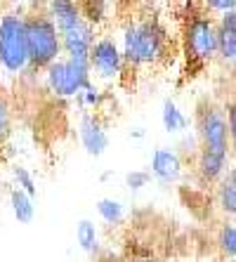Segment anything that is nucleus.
Instances as JSON below:
<instances>
[{
    "label": "nucleus",
    "mask_w": 236,
    "mask_h": 262,
    "mask_svg": "<svg viewBox=\"0 0 236 262\" xmlns=\"http://www.w3.org/2000/svg\"><path fill=\"white\" fill-rule=\"evenodd\" d=\"M170 36L165 26L158 21V17L146 14V17H137L123 29V71L127 69H144V67H156L168 61L170 55Z\"/></svg>",
    "instance_id": "f257e3e1"
},
{
    "label": "nucleus",
    "mask_w": 236,
    "mask_h": 262,
    "mask_svg": "<svg viewBox=\"0 0 236 262\" xmlns=\"http://www.w3.org/2000/svg\"><path fill=\"white\" fill-rule=\"evenodd\" d=\"M180 50L184 59V78H194L218 57V36L215 19L203 5H189L182 14Z\"/></svg>",
    "instance_id": "f03ea898"
},
{
    "label": "nucleus",
    "mask_w": 236,
    "mask_h": 262,
    "mask_svg": "<svg viewBox=\"0 0 236 262\" xmlns=\"http://www.w3.org/2000/svg\"><path fill=\"white\" fill-rule=\"evenodd\" d=\"M26 52H29V69L45 71V69L61 57V40L55 24L45 12H33L24 17Z\"/></svg>",
    "instance_id": "7ed1b4c3"
},
{
    "label": "nucleus",
    "mask_w": 236,
    "mask_h": 262,
    "mask_svg": "<svg viewBox=\"0 0 236 262\" xmlns=\"http://www.w3.org/2000/svg\"><path fill=\"white\" fill-rule=\"evenodd\" d=\"M0 67L12 76L29 69L24 14L10 12L5 17H0Z\"/></svg>",
    "instance_id": "20e7f679"
},
{
    "label": "nucleus",
    "mask_w": 236,
    "mask_h": 262,
    "mask_svg": "<svg viewBox=\"0 0 236 262\" xmlns=\"http://www.w3.org/2000/svg\"><path fill=\"white\" fill-rule=\"evenodd\" d=\"M45 83L52 95L61 99L76 97L83 88L92 83L90 67L85 59H71V57H59L45 69Z\"/></svg>",
    "instance_id": "39448f33"
},
{
    "label": "nucleus",
    "mask_w": 236,
    "mask_h": 262,
    "mask_svg": "<svg viewBox=\"0 0 236 262\" xmlns=\"http://www.w3.org/2000/svg\"><path fill=\"white\" fill-rule=\"evenodd\" d=\"M196 140H199V151L220 154L229 156L231 154V133L227 128L224 109L215 104H203L196 114Z\"/></svg>",
    "instance_id": "423d86ee"
},
{
    "label": "nucleus",
    "mask_w": 236,
    "mask_h": 262,
    "mask_svg": "<svg viewBox=\"0 0 236 262\" xmlns=\"http://www.w3.org/2000/svg\"><path fill=\"white\" fill-rule=\"evenodd\" d=\"M88 67H90V76H95L97 80H104V83L118 80L123 73L121 45L111 36L95 38L90 55H88Z\"/></svg>",
    "instance_id": "0eeeda50"
},
{
    "label": "nucleus",
    "mask_w": 236,
    "mask_h": 262,
    "mask_svg": "<svg viewBox=\"0 0 236 262\" xmlns=\"http://www.w3.org/2000/svg\"><path fill=\"white\" fill-rule=\"evenodd\" d=\"M78 137H80V144H83L85 154L88 156H102L109 146V133H106V125L102 123V118L97 114H88L85 111L80 116L78 123Z\"/></svg>",
    "instance_id": "6e6552de"
},
{
    "label": "nucleus",
    "mask_w": 236,
    "mask_h": 262,
    "mask_svg": "<svg viewBox=\"0 0 236 262\" xmlns=\"http://www.w3.org/2000/svg\"><path fill=\"white\" fill-rule=\"evenodd\" d=\"M184 172V161L175 149H165L158 146L152 154V163H149V175L152 180L161 184H175Z\"/></svg>",
    "instance_id": "1a4fd4ad"
},
{
    "label": "nucleus",
    "mask_w": 236,
    "mask_h": 262,
    "mask_svg": "<svg viewBox=\"0 0 236 262\" xmlns=\"http://www.w3.org/2000/svg\"><path fill=\"white\" fill-rule=\"evenodd\" d=\"M45 14H48L50 21L55 24L59 36L85 21L83 14H80L78 0H48V12Z\"/></svg>",
    "instance_id": "9d476101"
},
{
    "label": "nucleus",
    "mask_w": 236,
    "mask_h": 262,
    "mask_svg": "<svg viewBox=\"0 0 236 262\" xmlns=\"http://www.w3.org/2000/svg\"><path fill=\"white\" fill-rule=\"evenodd\" d=\"M215 36H218V57L224 64H234L236 59V10L220 14L215 21Z\"/></svg>",
    "instance_id": "9b49d317"
},
{
    "label": "nucleus",
    "mask_w": 236,
    "mask_h": 262,
    "mask_svg": "<svg viewBox=\"0 0 236 262\" xmlns=\"http://www.w3.org/2000/svg\"><path fill=\"white\" fill-rule=\"evenodd\" d=\"M218 206L224 215L234 217L236 213V170L234 168H227V172L218 180Z\"/></svg>",
    "instance_id": "f8f14e48"
},
{
    "label": "nucleus",
    "mask_w": 236,
    "mask_h": 262,
    "mask_svg": "<svg viewBox=\"0 0 236 262\" xmlns=\"http://www.w3.org/2000/svg\"><path fill=\"white\" fill-rule=\"evenodd\" d=\"M76 244L83 253L97 257L102 253V246H99V229L92 220H80L76 225Z\"/></svg>",
    "instance_id": "ddd939ff"
},
{
    "label": "nucleus",
    "mask_w": 236,
    "mask_h": 262,
    "mask_svg": "<svg viewBox=\"0 0 236 262\" xmlns=\"http://www.w3.org/2000/svg\"><path fill=\"white\" fill-rule=\"evenodd\" d=\"M161 123H163L165 133L170 135H180L189 128V118L187 114L175 104V99H163V111H161Z\"/></svg>",
    "instance_id": "4468645a"
},
{
    "label": "nucleus",
    "mask_w": 236,
    "mask_h": 262,
    "mask_svg": "<svg viewBox=\"0 0 236 262\" xmlns=\"http://www.w3.org/2000/svg\"><path fill=\"white\" fill-rule=\"evenodd\" d=\"M10 208H12V215L19 225H31L33 217H36V203L29 194H24L22 189L14 187L10 191Z\"/></svg>",
    "instance_id": "2eb2a0df"
},
{
    "label": "nucleus",
    "mask_w": 236,
    "mask_h": 262,
    "mask_svg": "<svg viewBox=\"0 0 236 262\" xmlns=\"http://www.w3.org/2000/svg\"><path fill=\"white\" fill-rule=\"evenodd\" d=\"M109 3L111 0H78L80 14L90 26H99L106 19L109 12Z\"/></svg>",
    "instance_id": "dca6fc26"
},
{
    "label": "nucleus",
    "mask_w": 236,
    "mask_h": 262,
    "mask_svg": "<svg viewBox=\"0 0 236 262\" xmlns=\"http://www.w3.org/2000/svg\"><path fill=\"white\" fill-rule=\"evenodd\" d=\"M97 215L106 225L116 227L125 220V206H123L118 199H109V196H106V199H99L97 201Z\"/></svg>",
    "instance_id": "f3484780"
},
{
    "label": "nucleus",
    "mask_w": 236,
    "mask_h": 262,
    "mask_svg": "<svg viewBox=\"0 0 236 262\" xmlns=\"http://www.w3.org/2000/svg\"><path fill=\"white\" fill-rule=\"evenodd\" d=\"M218 248H220L224 260L234 262V257H236V227H234V222H224V225L220 227Z\"/></svg>",
    "instance_id": "a211bd4d"
},
{
    "label": "nucleus",
    "mask_w": 236,
    "mask_h": 262,
    "mask_svg": "<svg viewBox=\"0 0 236 262\" xmlns=\"http://www.w3.org/2000/svg\"><path fill=\"white\" fill-rule=\"evenodd\" d=\"M76 99H78V104L83 106V109H90L88 114H92V111H97L99 106L106 102V92L99 90L97 83H90V85L83 88V90L76 95Z\"/></svg>",
    "instance_id": "6ab92c4d"
},
{
    "label": "nucleus",
    "mask_w": 236,
    "mask_h": 262,
    "mask_svg": "<svg viewBox=\"0 0 236 262\" xmlns=\"http://www.w3.org/2000/svg\"><path fill=\"white\" fill-rule=\"evenodd\" d=\"M12 175H14V187L17 189H22L24 194H29L31 199H36L38 196V184H36V177H33V172L29 170V168H24V165H17V168H12Z\"/></svg>",
    "instance_id": "aec40b11"
},
{
    "label": "nucleus",
    "mask_w": 236,
    "mask_h": 262,
    "mask_svg": "<svg viewBox=\"0 0 236 262\" xmlns=\"http://www.w3.org/2000/svg\"><path fill=\"white\" fill-rule=\"evenodd\" d=\"M149 182H152V175H149V170H130L125 175V187L130 191L144 189Z\"/></svg>",
    "instance_id": "412c9836"
},
{
    "label": "nucleus",
    "mask_w": 236,
    "mask_h": 262,
    "mask_svg": "<svg viewBox=\"0 0 236 262\" xmlns=\"http://www.w3.org/2000/svg\"><path fill=\"white\" fill-rule=\"evenodd\" d=\"M201 5L206 7L208 12L224 14V12H231V10H236V0H201Z\"/></svg>",
    "instance_id": "4be33fe9"
},
{
    "label": "nucleus",
    "mask_w": 236,
    "mask_h": 262,
    "mask_svg": "<svg viewBox=\"0 0 236 262\" xmlns=\"http://www.w3.org/2000/svg\"><path fill=\"white\" fill-rule=\"evenodd\" d=\"M7 125H10V106L3 97H0V137L7 133Z\"/></svg>",
    "instance_id": "5701e85b"
},
{
    "label": "nucleus",
    "mask_w": 236,
    "mask_h": 262,
    "mask_svg": "<svg viewBox=\"0 0 236 262\" xmlns=\"http://www.w3.org/2000/svg\"><path fill=\"white\" fill-rule=\"evenodd\" d=\"M95 262H121L118 257H114L111 253H99L97 257H95Z\"/></svg>",
    "instance_id": "b1692460"
},
{
    "label": "nucleus",
    "mask_w": 236,
    "mask_h": 262,
    "mask_svg": "<svg viewBox=\"0 0 236 262\" xmlns=\"http://www.w3.org/2000/svg\"><path fill=\"white\" fill-rule=\"evenodd\" d=\"M133 137H144V128H137V130L133 133Z\"/></svg>",
    "instance_id": "393cba45"
}]
</instances>
